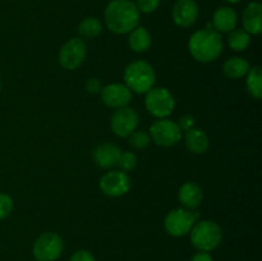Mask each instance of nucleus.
<instances>
[{
  "mask_svg": "<svg viewBox=\"0 0 262 261\" xmlns=\"http://www.w3.org/2000/svg\"><path fill=\"white\" fill-rule=\"evenodd\" d=\"M104 15L107 28L117 35L129 33L140 23V12L130 0H112Z\"/></svg>",
  "mask_w": 262,
  "mask_h": 261,
  "instance_id": "1",
  "label": "nucleus"
},
{
  "mask_svg": "<svg viewBox=\"0 0 262 261\" xmlns=\"http://www.w3.org/2000/svg\"><path fill=\"white\" fill-rule=\"evenodd\" d=\"M223 38L212 28L199 30L189 37L188 49L191 55L201 63H211L223 53Z\"/></svg>",
  "mask_w": 262,
  "mask_h": 261,
  "instance_id": "2",
  "label": "nucleus"
},
{
  "mask_svg": "<svg viewBox=\"0 0 262 261\" xmlns=\"http://www.w3.org/2000/svg\"><path fill=\"white\" fill-rule=\"evenodd\" d=\"M156 74L152 66L145 60H136L128 64L124 71L125 86L137 94H146L155 84Z\"/></svg>",
  "mask_w": 262,
  "mask_h": 261,
  "instance_id": "3",
  "label": "nucleus"
},
{
  "mask_svg": "<svg viewBox=\"0 0 262 261\" xmlns=\"http://www.w3.org/2000/svg\"><path fill=\"white\" fill-rule=\"evenodd\" d=\"M223 238L222 228L211 220H201L194 223L191 229V242L194 248L210 252L220 245Z\"/></svg>",
  "mask_w": 262,
  "mask_h": 261,
  "instance_id": "4",
  "label": "nucleus"
},
{
  "mask_svg": "<svg viewBox=\"0 0 262 261\" xmlns=\"http://www.w3.org/2000/svg\"><path fill=\"white\" fill-rule=\"evenodd\" d=\"M145 105L150 114L161 119V118H168L173 113L176 107V100L165 87H152L150 91L146 92Z\"/></svg>",
  "mask_w": 262,
  "mask_h": 261,
  "instance_id": "5",
  "label": "nucleus"
},
{
  "mask_svg": "<svg viewBox=\"0 0 262 261\" xmlns=\"http://www.w3.org/2000/svg\"><path fill=\"white\" fill-rule=\"evenodd\" d=\"M197 217H199V214L196 212L184 209V207H179L166 215L164 220V227L168 234L173 237H182L191 232Z\"/></svg>",
  "mask_w": 262,
  "mask_h": 261,
  "instance_id": "6",
  "label": "nucleus"
},
{
  "mask_svg": "<svg viewBox=\"0 0 262 261\" xmlns=\"http://www.w3.org/2000/svg\"><path fill=\"white\" fill-rule=\"evenodd\" d=\"M150 136L154 142L163 147H170L177 145L182 138V129L178 123L168 118H161L152 123L150 128Z\"/></svg>",
  "mask_w": 262,
  "mask_h": 261,
  "instance_id": "7",
  "label": "nucleus"
},
{
  "mask_svg": "<svg viewBox=\"0 0 262 261\" xmlns=\"http://www.w3.org/2000/svg\"><path fill=\"white\" fill-rule=\"evenodd\" d=\"M63 240L54 232L42 233L33 245V256L37 261H55L63 252Z\"/></svg>",
  "mask_w": 262,
  "mask_h": 261,
  "instance_id": "8",
  "label": "nucleus"
},
{
  "mask_svg": "<svg viewBox=\"0 0 262 261\" xmlns=\"http://www.w3.org/2000/svg\"><path fill=\"white\" fill-rule=\"evenodd\" d=\"M86 42L79 37H73L67 41L59 51V61L61 67L68 71L79 68L86 58Z\"/></svg>",
  "mask_w": 262,
  "mask_h": 261,
  "instance_id": "9",
  "label": "nucleus"
},
{
  "mask_svg": "<svg viewBox=\"0 0 262 261\" xmlns=\"http://www.w3.org/2000/svg\"><path fill=\"white\" fill-rule=\"evenodd\" d=\"M138 122H140V118H138L137 112L133 107L124 106L115 110L110 120V127L115 135L127 138L133 130H136Z\"/></svg>",
  "mask_w": 262,
  "mask_h": 261,
  "instance_id": "10",
  "label": "nucleus"
},
{
  "mask_svg": "<svg viewBox=\"0 0 262 261\" xmlns=\"http://www.w3.org/2000/svg\"><path fill=\"white\" fill-rule=\"evenodd\" d=\"M100 189L105 196H124L130 189V178L125 171L112 170L100 179Z\"/></svg>",
  "mask_w": 262,
  "mask_h": 261,
  "instance_id": "11",
  "label": "nucleus"
},
{
  "mask_svg": "<svg viewBox=\"0 0 262 261\" xmlns=\"http://www.w3.org/2000/svg\"><path fill=\"white\" fill-rule=\"evenodd\" d=\"M100 94H101L102 102L106 106L114 107V109L127 106L132 100V91L122 83L107 84V86L102 87Z\"/></svg>",
  "mask_w": 262,
  "mask_h": 261,
  "instance_id": "12",
  "label": "nucleus"
},
{
  "mask_svg": "<svg viewBox=\"0 0 262 261\" xmlns=\"http://www.w3.org/2000/svg\"><path fill=\"white\" fill-rule=\"evenodd\" d=\"M199 13V5L194 0H178L174 4L171 15L177 26L187 28L196 23Z\"/></svg>",
  "mask_w": 262,
  "mask_h": 261,
  "instance_id": "13",
  "label": "nucleus"
},
{
  "mask_svg": "<svg viewBox=\"0 0 262 261\" xmlns=\"http://www.w3.org/2000/svg\"><path fill=\"white\" fill-rule=\"evenodd\" d=\"M238 22V14L233 8L220 7L212 15V26L219 33H227L235 30Z\"/></svg>",
  "mask_w": 262,
  "mask_h": 261,
  "instance_id": "14",
  "label": "nucleus"
},
{
  "mask_svg": "<svg viewBox=\"0 0 262 261\" xmlns=\"http://www.w3.org/2000/svg\"><path fill=\"white\" fill-rule=\"evenodd\" d=\"M120 153H122V150L114 143H101L97 147H95L94 160L100 168H113L118 164Z\"/></svg>",
  "mask_w": 262,
  "mask_h": 261,
  "instance_id": "15",
  "label": "nucleus"
},
{
  "mask_svg": "<svg viewBox=\"0 0 262 261\" xmlns=\"http://www.w3.org/2000/svg\"><path fill=\"white\" fill-rule=\"evenodd\" d=\"M261 13L262 7L258 2H252L246 7L242 15L243 28L246 32L250 35H260L262 31Z\"/></svg>",
  "mask_w": 262,
  "mask_h": 261,
  "instance_id": "16",
  "label": "nucleus"
},
{
  "mask_svg": "<svg viewBox=\"0 0 262 261\" xmlns=\"http://www.w3.org/2000/svg\"><path fill=\"white\" fill-rule=\"evenodd\" d=\"M178 199L181 204L183 205L184 209H196L201 205L202 200H204V192H202L201 187L194 182H187L183 186L179 188Z\"/></svg>",
  "mask_w": 262,
  "mask_h": 261,
  "instance_id": "17",
  "label": "nucleus"
},
{
  "mask_svg": "<svg viewBox=\"0 0 262 261\" xmlns=\"http://www.w3.org/2000/svg\"><path fill=\"white\" fill-rule=\"evenodd\" d=\"M184 143L188 151L193 154H204L209 148V137L206 133L199 128H191L186 130Z\"/></svg>",
  "mask_w": 262,
  "mask_h": 261,
  "instance_id": "18",
  "label": "nucleus"
},
{
  "mask_svg": "<svg viewBox=\"0 0 262 261\" xmlns=\"http://www.w3.org/2000/svg\"><path fill=\"white\" fill-rule=\"evenodd\" d=\"M130 49L136 53H145L151 46V35L145 27H136L129 32L128 38Z\"/></svg>",
  "mask_w": 262,
  "mask_h": 261,
  "instance_id": "19",
  "label": "nucleus"
},
{
  "mask_svg": "<svg viewBox=\"0 0 262 261\" xmlns=\"http://www.w3.org/2000/svg\"><path fill=\"white\" fill-rule=\"evenodd\" d=\"M224 73L225 76L229 77L232 79H238L245 77L250 71V63L246 59L239 58V56H234V58H229L224 63Z\"/></svg>",
  "mask_w": 262,
  "mask_h": 261,
  "instance_id": "20",
  "label": "nucleus"
},
{
  "mask_svg": "<svg viewBox=\"0 0 262 261\" xmlns=\"http://www.w3.org/2000/svg\"><path fill=\"white\" fill-rule=\"evenodd\" d=\"M246 87H247L248 94L256 100H260L262 97V72L260 67H253L250 68L246 79Z\"/></svg>",
  "mask_w": 262,
  "mask_h": 261,
  "instance_id": "21",
  "label": "nucleus"
},
{
  "mask_svg": "<svg viewBox=\"0 0 262 261\" xmlns=\"http://www.w3.org/2000/svg\"><path fill=\"white\" fill-rule=\"evenodd\" d=\"M251 35L242 28L233 30L228 36V44L235 51H245L250 46Z\"/></svg>",
  "mask_w": 262,
  "mask_h": 261,
  "instance_id": "22",
  "label": "nucleus"
},
{
  "mask_svg": "<svg viewBox=\"0 0 262 261\" xmlns=\"http://www.w3.org/2000/svg\"><path fill=\"white\" fill-rule=\"evenodd\" d=\"M102 32V25L97 18H86L78 26V33L82 37L95 38Z\"/></svg>",
  "mask_w": 262,
  "mask_h": 261,
  "instance_id": "23",
  "label": "nucleus"
},
{
  "mask_svg": "<svg viewBox=\"0 0 262 261\" xmlns=\"http://www.w3.org/2000/svg\"><path fill=\"white\" fill-rule=\"evenodd\" d=\"M128 143H129L132 147L138 148V150H142L146 148L150 143V135L145 130H133L129 136H128Z\"/></svg>",
  "mask_w": 262,
  "mask_h": 261,
  "instance_id": "24",
  "label": "nucleus"
},
{
  "mask_svg": "<svg viewBox=\"0 0 262 261\" xmlns=\"http://www.w3.org/2000/svg\"><path fill=\"white\" fill-rule=\"evenodd\" d=\"M117 165H119V168L125 173L133 170L137 166V156L129 151H123L120 153Z\"/></svg>",
  "mask_w": 262,
  "mask_h": 261,
  "instance_id": "25",
  "label": "nucleus"
},
{
  "mask_svg": "<svg viewBox=\"0 0 262 261\" xmlns=\"http://www.w3.org/2000/svg\"><path fill=\"white\" fill-rule=\"evenodd\" d=\"M13 210V200L9 194L0 193V220L9 216Z\"/></svg>",
  "mask_w": 262,
  "mask_h": 261,
  "instance_id": "26",
  "label": "nucleus"
},
{
  "mask_svg": "<svg viewBox=\"0 0 262 261\" xmlns=\"http://www.w3.org/2000/svg\"><path fill=\"white\" fill-rule=\"evenodd\" d=\"M135 4L137 7L138 12L150 14V13L155 12L158 9L159 5H160V0H136Z\"/></svg>",
  "mask_w": 262,
  "mask_h": 261,
  "instance_id": "27",
  "label": "nucleus"
},
{
  "mask_svg": "<svg viewBox=\"0 0 262 261\" xmlns=\"http://www.w3.org/2000/svg\"><path fill=\"white\" fill-rule=\"evenodd\" d=\"M69 261H96V260H95L94 255H92L91 252L84 250H79L71 256V260Z\"/></svg>",
  "mask_w": 262,
  "mask_h": 261,
  "instance_id": "28",
  "label": "nucleus"
},
{
  "mask_svg": "<svg viewBox=\"0 0 262 261\" xmlns=\"http://www.w3.org/2000/svg\"><path fill=\"white\" fill-rule=\"evenodd\" d=\"M178 125H179V128H181L182 130L191 129V128L194 127V118L192 117V115H189V114L183 115V117L179 119Z\"/></svg>",
  "mask_w": 262,
  "mask_h": 261,
  "instance_id": "29",
  "label": "nucleus"
},
{
  "mask_svg": "<svg viewBox=\"0 0 262 261\" xmlns=\"http://www.w3.org/2000/svg\"><path fill=\"white\" fill-rule=\"evenodd\" d=\"M86 90L90 94H99L102 90L101 82L96 78H90L89 81L86 82Z\"/></svg>",
  "mask_w": 262,
  "mask_h": 261,
  "instance_id": "30",
  "label": "nucleus"
},
{
  "mask_svg": "<svg viewBox=\"0 0 262 261\" xmlns=\"http://www.w3.org/2000/svg\"><path fill=\"white\" fill-rule=\"evenodd\" d=\"M191 261H214L212 260L211 255L209 252H204V251H200V252L194 253L192 256Z\"/></svg>",
  "mask_w": 262,
  "mask_h": 261,
  "instance_id": "31",
  "label": "nucleus"
},
{
  "mask_svg": "<svg viewBox=\"0 0 262 261\" xmlns=\"http://www.w3.org/2000/svg\"><path fill=\"white\" fill-rule=\"evenodd\" d=\"M225 2H228L229 4H238V3L241 2V0H225Z\"/></svg>",
  "mask_w": 262,
  "mask_h": 261,
  "instance_id": "32",
  "label": "nucleus"
},
{
  "mask_svg": "<svg viewBox=\"0 0 262 261\" xmlns=\"http://www.w3.org/2000/svg\"><path fill=\"white\" fill-rule=\"evenodd\" d=\"M2 89H3V84H2V81H0V92H2Z\"/></svg>",
  "mask_w": 262,
  "mask_h": 261,
  "instance_id": "33",
  "label": "nucleus"
}]
</instances>
